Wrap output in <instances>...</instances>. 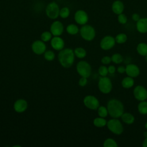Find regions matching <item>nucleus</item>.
Here are the masks:
<instances>
[{
    "label": "nucleus",
    "instance_id": "1",
    "mask_svg": "<svg viewBox=\"0 0 147 147\" xmlns=\"http://www.w3.org/2000/svg\"><path fill=\"white\" fill-rule=\"evenodd\" d=\"M109 115L111 118H118L124 113V106L122 102L117 99H111L107 103Z\"/></svg>",
    "mask_w": 147,
    "mask_h": 147
},
{
    "label": "nucleus",
    "instance_id": "2",
    "mask_svg": "<svg viewBox=\"0 0 147 147\" xmlns=\"http://www.w3.org/2000/svg\"><path fill=\"white\" fill-rule=\"evenodd\" d=\"M75 53L72 49L66 48L61 49L58 55V59L60 64L64 68H69L74 62Z\"/></svg>",
    "mask_w": 147,
    "mask_h": 147
},
{
    "label": "nucleus",
    "instance_id": "3",
    "mask_svg": "<svg viewBox=\"0 0 147 147\" xmlns=\"http://www.w3.org/2000/svg\"><path fill=\"white\" fill-rule=\"evenodd\" d=\"M108 129L115 135H120L123 131V126L121 122L118 118H112L107 122Z\"/></svg>",
    "mask_w": 147,
    "mask_h": 147
},
{
    "label": "nucleus",
    "instance_id": "4",
    "mask_svg": "<svg viewBox=\"0 0 147 147\" xmlns=\"http://www.w3.org/2000/svg\"><path fill=\"white\" fill-rule=\"evenodd\" d=\"M98 86L99 91L104 94H109L113 88L111 81L107 76H101L99 78Z\"/></svg>",
    "mask_w": 147,
    "mask_h": 147
},
{
    "label": "nucleus",
    "instance_id": "5",
    "mask_svg": "<svg viewBox=\"0 0 147 147\" xmlns=\"http://www.w3.org/2000/svg\"><path fill=\"white\" fill-rule=\"evenodd\" d=\"M81 37L86 41H92L95 37V30L93 26L85 24L79 30Z\"/></svg>",
    "mask_w": 147,
    "mask_h": 147
},
{
    "label": "nucleus",
    "instance_id": "6",
    "mask_svg": "<svg viewBox=\"0 0 147 147\" xmlns=\"http://www.w3.org/2000/svg\"><path fill=\"white\" fill-rule=\"evenodd\" d=\"M78 73L82 77L88 78L91 74V67L86 61H80L76 65Z\"/></svg>",
    "mask_w": 147,
    "mask_h": 147
},
{
    "label": "nucleus",
    "instance_id": "7",
    "mask_svg": "<svg viewBox=\"0 0 147 147\" xmlns=\"http://www.w3.org/2000/svg\"><path fill=\"white\" fill-rule=\"evenodd\" d=\"M60 9L59 5L55 2H51L46 7L45 13L47 16L51 19H56L59 16Z\"/></svg>",
    "mask_w": 147,
    "mask_h": 147
},
{
    "label": "nucleus",
    "instance_id": "8",
    "mask_svg": "<svg viewBox=\"0 0 147 147\" xmlns=\"http://www.w3.org/2000/svg\"><path fill=\"white\" fill-rule=\"evenodd\" d=\"M83 103L84 106L91 110H97L100 106L99 100L93 95H87L83 99Z\"/></svg>",
    "mask_w": 147,
    "mask_h": 147
},
{
    "label": "nucleus",
    "instance_id": "9",
    "mask_svg": "<svg viewBox=\"0 0 147 147\" xmlns=\"http://www.w3.org/2000/svg\"><path fill=\"white\" fill-rule=\"evenodd\" d=\"M115 40L110 35L104 36L100 41V47L105 51H108L113 48L115 44Z\"/></svg>",
    "mask_w": 147,
    "mask_h": 147
},
{
    "label": "nucleus",
    "instance_id": "10",
    "mask_svg": "<svg viewBox=\"0 0 147 147\" xmlns=\"http://www.w3.org/2000/svg\"><path fill=\"white\" fill-rule=\"evenodd\" d=\"M133 94L135 99L140 102L147 99V90L141 85L136 86L133 89Z\"/></svg>",
    "mask_w": 147,
    "mask_h": 147
},
{
    "label": "nucleus",
    "instance_id": "11",
    "mask_svg": "<svg viewBox=\"0 0 147 147\" xmlns=\"http://www.w3.org/2000/svg\"><path fill=\"white\" fill-rule=\"evenodd\" d=\"M74 19L77 24L84 25L86 24L88 21V16L84 10H78L75 13Z\"/></svg>",
    "mask_w": 147,
    "mask_h": 147
},
{
    "label": "nucleus",
    "instance_id": "12",
    "mask_svg": "<svg viewBox=\"0 0 147 147\" xmlns=\"http://www.w3.org/2000/svg\"><path fill=\"white\" fill-rule=\"evenodd\" d=\"M125 73L127 76L134 78L140 75V69L137 65L134 64H129L125 67Z\"/></svg>",
    "mask_w": 147,
    "mask_h": 147
},
{
    "label": "nucleus",
    "instance_id": "13",
    "mask_svg": "<svg viewBox=\"0 0 147 147\" xmlns=\"http://www.w3.org/2000/svg\"><path fill=\"white\" fill-rule=\"evenodd\" d=\"M33 52L37 55H41L46 51V45L42 40H36L32 45Z\"/></svg>",
    "mask_w": 147,
    "mask_h": 147
},
{
    "label": "nucleus",
    "instance_id": "14",
    "mask_svg": "<svg viewBox=\"0 0 147 147\" xmlns=\"http://www.w3.org/2000/svg\"><path fill=\"white\" fill-rule=\"evenodd\" d=\"M63 25L59 21H54L51 25L50 30L54 36H60L63 32Z\"/></svg>",
    "mask_w": 147,
    "mask_h": 147
},
{
    "label": "nucleus",
    "instance_id": "15",
    "mask_svg": "<svg viewBox=\"0 0 147 147\" xmlns=\"http://www.w3.org/2000/svg\"><path fill=\"white\" fill-rule=\"evenodd\" d=\"M52 47L56 51H61L64 47V40L59 36L53 37L51 41Z\"/></svg>",
    "mask_w": 147,
    "mask_h": 147
},
{
    "label": "nucleus",
    "instance_id": "16",
    "mask_svg": "<svg viewBox=\"0 0 147 147\" xmlns=\"http://www.w3.org/2000/svg\"><path fill=\"white\" fill-rule=\"evenodd\" d=\"M124 3L121 0H115L113 2L111 5V10L113 12L117 15L122 13L124 11Z\"/></svg>",
    "mask_w": 147,
    "mask_h": 147
},
{
    "label": "nucleus",
    "instance_id": "17",
    "mask_svg": "<svg viewBox=\"0 0 147 147\" xmlns=\"http://www.w3.org/2000/svg\"><path fill=\"white\" fill-rule=\"evenodd\" d=\"M27 107V102L23 99H18L14 103V109L17 113H22L25 111Z\"/></svg>",
    "mask_w": 147,
    "mask_h": 147
},
{
    "label": "nucleus",
    "instance_id": "18",
    "mask_svg": "<svg viewBox=\"0 0 147 147\" xmlns=\"http://www.w3.org/2000/svg\"><path fill=\"white\" fill-rule=\"evenodd\" d=\"M136 29L140 33H147V17L140 18V19L136 22Z\"/></svg>",
    "mask_w": 147,
    "mask_h": 147
},
{
    "label": "nucleus",
    "instance_id": "19",
    "mask_svg": "<svg viewBox=\"0 0 147 147\" xmlns=\"http://www.w3.org/2000/svg\"><path fill=\"white\" fill-rule=\"evenodd\" d=\"M121 118L123 122L127 125H131L135 121L134 115L130 113H123Z\"/></svg>",
    "mask_w": 147,
    "mask_h": 147
},
{
    "label": "nucleus",
    "instance_id": "20",
    "mask_svg": "<svg viewBox=\"0 0 147 147\" xmlns=\"http://www.w3.org/2000/svg\"><path fill=\"white\" fill-rule=\"evenodd\" d=\"M134 84V80L133 78L127 76L124 78L121 82V85L124 88H130Z\"/></svg>",
    "mask_w": 147,
    "mask_h": 147
},
{
    "label": "nucleus",
    "instance_id": "21",
    "mask_svg": "<svg viewBox=\"0 0 147 147\" xmlns=\"http://www.w3.org/2000/svg\"><path fill=\"white\" fill-rule=\"evenodd\" d=\"M136 50L140 55L142 56H145L147 55V44L145 42L139 43L137 45Z\"/></svg>",
    "mask_w": 147,
    "mask_h": 147
},
{
    "label": "nucleus",
    "instance_id": "22",
    "mask_svg": "<svg viewBox=\"0 0 147 147\" xmlns=\"http://www.w3.org/2000/svg\"><path fill=\"white\" fill-rule=\"evenodd\" d=\"M107 121L105 118H102L100 117L95 118L93 121V124L95 126L97 127H102L107 125Z\"/></svg>",
    "mask_w": 147,
    "mask_h": 147
},
{
    "label": "nucleus",
    "instance_id": "23",
    "mask_svg": "<svg viewBox=\"0 0 147 147\" xmlns=\"http://www.w3.org/2000/svg\"><path fill=\"white\" fill-rule=\"evenodd\" d=\"M137 109L141 114H147V100L140 101L137 106Z\"/></svg>",
    "mask_w": 147,
    "mask_h": 147
},
{
    "label": "nucleus",
    "instance_id": "24",
    "mask_svg": "<svg viewBox=\"0 0 147 147\" xmlns=\"http://www.w3.org/2000/svg\"><path fill=\"white\" fill-rule=\"evenodd\" d=\"M66 30H67V32L68 33L72 34V35L77 34L79 31V28L78 27V26L76 25L75 24H73L68 25L66 28Z\"/></svg>",
    "mask_w": 147,
    "mask_h": 147
},
{
    "label": "nucleus",
    "instance_id": "25",
    "mask_svg": "<svg viewBox=\"0 0 147 147\" xmlns=\"http://www.w3.org/2000/svg\"><path fill=\"white\" fill-rule=\"evenodd\" d=\"M74 52L75 55L79 59H83V58L85 57L86 56V53H87L86 51L82 47L76 48L74 51Z\"/></svg>",
    "mask_w": 147,
    "mask_h": 147
},
{
    "label": "nucleus",
    "instance_id": "26",
    "mask_svg": "<svg viewBox=\"0 0 147 147\" xmlns=\"http://www.w3.org/2000/svg\"><path fill=\"white\" fill-rule=\"evenodd\" d=\"M115 42L118 44H123L127 41V36L125 33H121L118 34L115 37Z\"/></svg>",
    "mask_w": 147,
    "mask_h": 147
},
{
    "label": "nucleus",
    "instance_id": "27",
    "mask_svg": "<svg viewBox=\"0 0 147 147\" xmlns=\"http://www.w3.org/2000/svg\"><path fill=\"white\" fill-rule=\"evenodd\" d=\"M97 112L99 117L102 118H106L109 115L107 107H105L104 106H99V107L97 109Z\"/></svg>",
    "mask_w": 147,
    "mask_h": 147
},
{
    "label": "nucleus",
    "instance_id": "28",
    "mask_svg": "<svg viewBox=\"0 0 147 147\" xmlns=\"http://www.w3.org/2000/svg\"><path fill=\"white\" fill-rule=\"evenodd\" d=\"M103 145L104 147H117L118 144L115 140L111 138H107L104 141Z\"/></svg>",
    "mask_w": 147,
    "mask_h": 147
},
{
    "label": "nucleus",
    "instance_id": "29",
    "mask_svg": "<svg viewBox=\"0 0 147 147\" xmlns=\"http://www.w3.org/2000/svg\"><path fill=\"white\" fill-rule=\"evenodd\" d=\"M111 61L116 64H121L123 60V56L120 53H114L111 56Z\"/></svg>",
    "mask_w": 147,
    "mask_h": 147
},
{
    "label": "nucleus",
    "instance_id": "30",
    "mask_svg": "<svg viewBox=\"0 0 147 147\" xmlns=\"http://www.w3.org/2000/svg\"><path fill=\"white\" fill-rule=\"evenodd\" d=\"M70 14V10L67 7H63L60 9L59 16L62 18H66L68 17Z\"/></svg>",
    "mask_w": 147,
    "mask_h": 147
},
{
    "label": "nucleus",
    "instance_id": "31",
    "mask_svg": "<svg viewBox=\"0 0 147 147\" xmlns=\"http://www.w3.org/2000/svg\"><path fill=\"white\" fill-rule=\"evenodd\" d=\"M52 34L51 33V32L48 31L44 32L41 34V39L44 42H47L52 39Z\"/></svg>",
    "mask_w": 147,
    "mask_h": 147
},
{
    "label": "nucleus",
    "instance_id": "32",
    "mask_svg": "<svg viewBox=\"0 0 147 147\" xmlns=\"http://www.w3.org/2000/svg\"><path fill=\"white\" fill-rule=\"evenodd\" d=\"M98 73L100 76H106L109 73L108 67L106 65H100L98 68Z\"/></svg>",
    "mask_w": 147,
    "mask_h": 147
},
{
    "label": "nucleus",
    "instance_id": "33",
    "mask_svg": "<svg viewBox=\"0 0 147 147\" xmlns=\"http://www.w3.org/2000/svg\"><path fill=\"white\" fill-rule=\"evenodd\" d=\"M117 16H117V20H118V22L119 24L124 25V24H126L127 23V17L126 16V14H125L122 13H121V14H119Z\"/></svg>",
    "mask_w": 147,
    "mask_h": 147
},
{
    "label": "nucleus",
    "instance_id": "34",
    "mask_svg": "<svg viewBox=\"0 0 147 147\" xmlns=\"http://www.w3.org/2000/svg\"><path fill=\"white\" fill-rule=\"evenodd\" d=\"M44 58L48 61H52L55 57V53L52 51H47L44 52Z\"/></svg>",
    "mask_w": 147,
    "mask_h": 147
},
{
    "label": "nucleus",
    "instance_id": "35",
    "mask_svg": "<svg viewBox=\"0 0 147 147\" xmlns=\"http://www.w3.org/2000/svg\"><path fill=\"white\" fill-rule=\"evenodd\" d=\"M111 62V57H110V56H103V57L101 59V63H102L103 65H107V64H109Z\"/></svg>",
    "mask_w": 147,
    "mask_h": 147
},
{
    "label": "nucleus",
    "instance_id": "36",
    "mask_svg": "<svg viewBox=\"0 0 147 147\" xmlns=\"http://www.w3.org/2000/svg\"><path fill=\"white\" fill-rule=\"evenodd\" d=\"M79 85L81 87H84L85 86L87 83V78H85V77H82L79 80Z\"/></svg>",
    "mask_w": 147,
    "mask_h": 147
},
{
    "label": "nucleus",
    "instance_id": "37",
    "mask_svg": "<svg viewBox=\"0 0 147 147\" xmlns=\"http://www.w3.org/2000/svg\"><path fill=\"white\" fill-rule=\"evenodd\" d=\"M108 71L109 73L111 74H113L116 71V68L114 65H110L108 67Z\"/></svg>",
    "mask_w": 147,
    "mask_h": 147
},
{
    "label": "nucleus",
    "instance_id": "38",
    "mask_svg": "<svg viewBox=\"0 0 147 147\" xmlns=\"http://www.w3.org/2000/svg\"><path fill=\"white\" fill-rule=\"evenodd\" d=\"M131 19H132L134 21L137 22V21H138V20L140 19V15H139L138 13H133V14L131 15Z\"/></svg>",
    "mask_w": 147,
    "mask_h": 147
},
{
    "label": "nucleus",
    "instance_id": "39",
    "mask_svg": "<svg viewBox=\"0 0 147 147\" xmlns=\"http://www.w3.org/2000/svg\"><path fill=\"white\" fill-rule=\"evenodd\" d=\"M117 72H118V73L122 74H123V73L125 72V67L122 66V65L119 66V67L117 68Z\"/></svg>",
    "mask_w": 147,
    "mask_h": 147
},
{
    "label": "nucleus",
    "instance_id": "40",
    "mask_svg": "<svg viewBox=\"0 0 147 147\" xmlns=\"http://www.w3.org/2000/svg\"><path fill=\"white\" fill-rule=\"evenodd\" d=\"M142 145L143 147H147V137H145L142 142Z\"/></svg>",
    "mask_w": 147,
    "mask_h": 147
},
{
    "label": "nucleus",
    "instance_id": "41",
    "mask_svg": "<svg viewBox=\"0 0 147 147\" xmlns=\"http://www.w3.org/2000/svg\"><path fill=\"white\" fill-rule=\"evenodd\" d=\"M144 137H147V131H145L144 132Z\"/></svg>",
    "mask_w": 147,
    "mask_h": 147
},
{
    "label": "nucleus",
    "instance_id": "42",
    "mask_svg": "<svg viewBox=\"0 0 147 147\" xmlns=\"http://www.w3.org/2000/svg\"><path fill=\"white\" fill-rule=\"evenodd\" d=\"M145 128L147 130V122L145 123Z\"/></svg>",
    "mask_w": 147,
    "mask_h": 147
},
{
    "label": "nucleus",
    "instance_id": "43",
    "mask_svg": "<svg viewBox=\"0 0 147 147\" xmlns=\"http://www.w3.org/2000/svg\"><path fill=\"white\" fill-rule=\"evenodd\" d=\"M145 61L147 63V55L145 56Z\"/></svg>",
    "mask_w": 147,
    "mask_h": 147
},
{
    "label": "nucleus",
    "instance_id": "44",
    "mask_svg": "<svg viewBox=\"0 0 147 147\" xmlns=\"http://www.w3.org/2000/svg\"><path fill=\"white\" fill-rule=\"evenodd\" d=\"M146 100H147V99H146Z\"/></svg>",
    "mask_w": 147,
    "mask_h": 147
}]
</instances>
